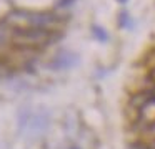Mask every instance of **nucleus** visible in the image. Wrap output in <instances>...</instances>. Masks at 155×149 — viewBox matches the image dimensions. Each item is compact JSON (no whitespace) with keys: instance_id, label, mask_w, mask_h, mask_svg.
I'll use <instances>...</instances> for the list:
<instances>
[{"instance_id":"nucleus-1","label":"nucleus","mask_w":155,"mask_h":149,"mask_svg":"<svg viewBox=\"0 0 155 149\" xmlns=\"http://www.w3.org/2000/svg\"><path fill=\"white\" fill-rule=\"evenodd\" d=\"M7 25H14L15 28H42L54 30L60 23V18L54 13L47 12H25V10H14L7 15Z\"/></svg>"},{"instance_id":"nucleus-2","label":"nucleus","mask_w":155,"mask_h":149,"mask_svg":"<svg viewBox=\"0 0 155 149\" xmlns=\"http://www.w3.org/2000/svg\"><path fill=\"white\" fill-rule=\"evenodd\" d=\"M55 32L50 30H42V28H15L14 32V42L20 46H45L50 42H54Z\"/></svg>"},{"instance_id":"nucleus-3","label":"nucleus","mask_w":155,"mask_h":149,"mask_svg":"<svg viewBox=\"0 0 155 149\" xmlns=\"http://www.w3.org/2000/svg\"><path fill=\"white\" fill-rule=\"evenodd\" d=\"M75 63V56L70 55V53H62L60 56H57L54 61L55 68H67V66H72Z\"/></svg>"},{"instance_id":"nucleus-4","label":"nucleus","mask_w":155,"mask_h":149,"mask_svg":"<svg viewBox=\"0 0 155 149\" xmlns=\"http://www.w3.org/2000/svg\"><path fill=\"white\" fill-rule=\"evenodd\" d=\"M7 42V28H5V23H0V45H4Z\"/></svg>"},{"instance_id":"nucleus-5","label":"nucleus","mask_w":155,"mask_h":149,"mask_svg":"<svg viewBox=\"0 0 155 149\" xmlns=\"http://www.w3.org/2000/svg\"><path fill=\"white\" fill-rule=\"evenodd\" d=\"M95 32H97V36H98V38H102V40H105V38H107V35H105V32H104V30L95 28Z\"/></svg>"},{"instance_id":"nucleus-6","label":"nucleus","mask_w":155,"mask_h":149,"mask_svg":"<svg viewBox=\"0 0 155 149\" xmlns=\"http://www.w3.org/2000/svg\"><path fill=\"white\" fill-rule=\"evenodd\" d=\"M120 2H125V0H120Z\"/></svg>"}]
</instances>
